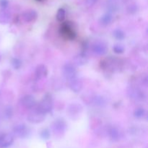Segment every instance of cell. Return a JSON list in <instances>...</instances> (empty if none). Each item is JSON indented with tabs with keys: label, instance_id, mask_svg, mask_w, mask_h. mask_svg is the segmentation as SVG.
Returning <instances> with one entry per match:
<instances>
[{
	"label": "cell",
	"instance_id": "8fae6325",
	"mask_svg": "<svg viewBox=\"0 0 148 148\" xmlns=\"http://www.w3.org/2000/svg\"><path fill=\"white\" fill-rule=\"evenodd\" d=\"M48 71L47 66L45 64H39L36 67V71H35V76H36V79L38 80L46 78L48 76Z\"/></svg>",
	"mask_w": 148,
	"mask_h": 148
},
{
	"label": "cell",
	"instance_id": "6da1fadb",
	"mask_svg": "<svg viewBox=\"0 0 148 148\" xmlns=\"http://www.w3.org/2000/svg\"><path fill=\"white\" fill-rule=\"evenodd\" d=\"M53 97L50 93H47L43 97L39 103H37L36 106V109L38 110L43 114H49L53 109Z\"/></svg>",
	"mask_w": 148,
	"mask_h": 148
},
{
	"label": "cell",
	"instance_id": "5bb4252c",
	"mask_svg": "<svg viewBox=\"0 0 148 148\" xmlns=\"http://www.w3.org/2000/svg\"><path fill=\"white\" fill-rule=\"evenodd\" d=\"M108 134L110 138L114 141H118L120 139V132L116 127H111L108 128Z\"/></svg>",
	"mask_w": 148,
	"mask_h": 148
},
{
	"label": "cell",
	"instance_id": "83f0119b",
	"mask_svg": "<svg viewBox=\"0 0 148 148\" xmlns=\"http://www.w3.org/2000/svg\"><path fill=\"white\" fill-rule=\"evenodd\" d=\"M98 1V0H86V5L88 7H92V5L95 4V2Z\"/></svg>",
	"mask_w": 148,
	"mask_h": 148
},
{
	"label": "cell",
	"instance_id": "2e32d148",
	"mask_svg": "<svg viewBox=\"0 0 148 148\" xmlns=\"http://www.w3.org/2000/svg\"><path fill=\"white\" fill-rule=\"evenodd\" d=\"M112 20L113 15L110 12H107L101 16V17L100 18V23H101L103 25L106 26L108 25L109 24H111Z\"/></svg>",
	"mask_w": 148,
	"mask_h": 148
},
{
	"label": "cell",
	"instance_id": "9c48e42d",
	"mask_svg": "<svg viewBox=\"0 0 148 148\" xmlns=\"http://www.w3.org/2000/svg\"><path fill=\"white\" fill-rule=\"evenodd\" d=\"M38 18V13L34 10H27L22 14V19L25 23H33Z\"/></svg>",
	"mask_w": 148,
	"mask_h": 148
},
{
	"label": "cell",
	"instance_id": "cb8c5ba5",
	"mask_svg": "<svg viewBox=\"0 0 148 148\" xmlns=\"http://www.w3.org/2000/svg\"><path fill=\"white\" fill-rule=\"evenodd\" d=\"M12 65L14 69H19L22 66V61L17 58H13L12 59Z\"/></svg>",
	"mask_w": 148,
	"mask_h": 148
},
{
	"label": "cell",
	"instance_id": "3957f363",
	"mask_svg": "<svg viewBox=\"0 0 148 148\" xmlns=\"http://www.w3.org/2000/svg\"><path fill=\"white\" fill-rule=\"evenodd\" d=\"M60 33L64 38L74 40L76 38V33L69 22H65L60 27Z\"/></svg>",
	"mask_w": 148,
	"mask_h": 148
},
{
	"label": "cell",
	"instance_id": "277c9868",
	"mask_svg": "<svg viewBox=\"0 0 148 148\" xmlns=\"http://www.w3.org/2000/svg\"><path fill=\"white\" fill-rule=\"evenodd\" d=\"M67 129V124L66 121L62 119H57L53 121L51 125V130L54 134L59 135V134H64Z\"/></svg>",
	"mask_w": 148,
	"mask_h": 148
},
{
	"label": "cell",
	"instance_id": "7a4b0ae2",
	"mask_svg": "<svg viewBox=\"0 0 148 148\" xmlns=\"http://www.w3.org/2000/svg\"><path fill=\"white\" fill-rule=\"evenodd\" d=\"M12 132L14 135L21 139L27 138L31 133L30 127L25 124H19L15 125L13 127Z\"/></svg>",
	"mask_w": 148,
	"mask_h": 148
},
{
	"label": "cell",
	"instance_id": "30bf717a",
	"mask_svg": "<svg viewBox=\"0 0 148 148\" xmlns=\"http://www.w3.org/2000/svg\"><path fill=\"white\" fill-rule=\"evenodd\" d=\"M14 137L11 134H4L0 135V148H7L12 145Z\"/></svg>",
	"mask_w": 148,
	"mask_h": 148
},
{
	"label": "cell",
	"instance_id": "52a82bcc",
	"mask_svg": "<svg viewBox=\"0 0 148 148\" xmlns=\"http://www.w3.org/2000/svg\"><path fill=\"white\" fill-rule=\"evenodd\" d=\"M20 103L23 107L25 108H29V109L35 108L37 106V101L36 98L31 95H25L22 97Z\"/></svg>",
	"mask_w": 148,
	"mask_h": 148
},
{
	"label": "cell",
	"instance_id": "f1b7e54d",
	"mask_svg": "<svg viewBox=\"0 0 148 148\" xmlns=\"http://www.w3.org/2000/svg\"><path fill=\"white\" fill-rule=\"evenodd\" d=\"M39 1H40V0H39Z\"/></svg>",
	"mask_w": 148,
	"mask_h": 148
},
{
	"label": "cell",
	"instance_id": "d6986e66",
	"mask_svg": "<svg viewBox=\"0 0 148 148\" xmlns=\"http://www.w3.org/2000/svg\"><path fill=\"white\" fill-rule=\"evenodd\" d=\"M113 36L114 38L118 40H122L125 38L126 35L125 33L121 29H116L113 31Z\"/></svg>",
	"mask_w": 148,
	"mask_h": 148
},
{
	"label": "cell",
	"instance_id": "4316f807",
	"mask_svg": "<svg viewBox=\"0 0 148 148\" xmlns=\"http://www.w3.org/2000/svg\"><path fill=\"white\" fill-rule=\"evenodd\" d=\"M9 5L8 0H0V7L2 10H5Z\"/></svg>",
	"mask_w": 148,
	"mask_h": 148
},
{
	"label": "cell",
	"instance_id": "4fadbf2b",
	"mask_svg": "<svg viewBox=\"0 0 148 148\" xmlns=\"http://www.w3.org/2000/svg\"><path fill=\"white\" fill-rule=\"evenodd\" d=\"M129 94L130 98L137 101H142L143 98H145V95H144L143 91L138 88H131L129 91Z\"/></svg>",
	"mask_w": 148,
	"mask_h": 148
},
{
	"label": "cell",
	"instance_id": "ffe728a7",
	"mask_svg": "<svg viewBox=\"0 0 148 148\" xmlns=\"http://www.w3.org/2000/svg\"><path fill=\"white\" fill-rule=\"evenodd\" d=\"M66 17V11L64 8H59L56 13V19L58 21L63 22Z\"/></svg>",
	"mask_w": 148,
	"mask_h": 148
},
{
	"label": "cell",
	"instance_id": "d4e9b609",
	"mask_svg": "<svg viewBox=\"0 0 148 148\" xmlns=\"http://www.w3.org/2000/svg\"><path fill=\"white\" fill-rule=\"evenodd\" d=\"M124 46L121 44H116L115 46H114L113 47V51H114V53H117V54H121V53H123L124 52Z\"/></svg>",
	"mask_w": 148,
	"mask_h": 148
},
{
	"label": "cell",
	"instance_id": "e0dca14e",
	"mask_svg": "<svg viewBox=\"0 0 148 148\" xmlns=\"http://www.w3.org/2000/svg\"><path fill=\"white\" fill-rule=\"evenodd\" d=\"M88 59L87 56L85 55V53H79L78 56H77L75 58V62L77 65L78 66H82V65H85V64L88 62Z\"/></svg>",
	"mask_w": 148,
	"mask_h": 148
},
{
	"label": "cell",
	"instance_id": "ba28073f",
	"mask_svg": "<svg viewBox=\"0 0 148 148\" xmlns=\"http://www.w3.org/2000/svg\"><path fill=\"white\" fill-rule=\"evenodd\" d=\"M92 51L94 53L98 56H103L108 52V47L103 42L97 41L92 44Z\"/></svg>",
	"mask_w": 148,
	"mask_h": 148
},
{
	"label": "cell",
	"instance_id": "484cf974",
	"mask_svg": "<svg viewBox=\"0 0 148 148\" xmlns=\"http://www.w3.org/2000/svg\"><path fill=\"white\" fill-rule=\"evenodd\" d=\"M94 103H95V106H103L106 104V101L102 96H96L94 98Z\"/></svg>",
	"mask_w": 148,
	"mask_h": 148
},
{
	"label": "cell",
	"instance_id": "5b68a950",
	"mask_svg": "<svg viewBox=\"0 0 148 148\" xmlns=\"http://www.w3.org/2000/svg\"><path fill=\"white\" fill-rule=\"evenodd\" d=\"M45 119H46V114L41 113L36 108L29 113L27 117V121L32 124H40L44 121Z\"/></svg>",
	"mask_w": 148,
	"mask_h": 148
},
{
	"label": "cell",
	"instance_id": "44dd1931",
	"mask_svg": "<svg viewBox=\"0 0 148 148\" xmlns=\"http://www.w3.org/2000/svg\"><path fill=\"white\" fill-rule=\"evenodd\" d=\"M146 114V111L143 108H138L134 111V116L137 119L144 118Z\"/></svg>",
	"mask_w": 148,
	"mask_h": 148
},
{
	"label": "cell",
	"instance_id": "7c38bea8",
	"mask_svg": "<svg viewBox=\"0 0 148 148\" xmlns=\"http://www.w3.org/2000/svg\"><path fill=\"white\" fill-rule=\"evenodd\" d=\"M83 87L82 80L77 77H75L69 81V88L72 91H73L75 93H78L80 92Z\"/></svg>",
	"mask_w": 148,
	"mask_h": 148
},
{
	"label": "cell",
	"instance_id": "9a60e30c",
	"mask_svg": "<svg viewBox=\"0 0 148 148\" xmlns=\"http://www.w3.org/2000/svg\"><path fill=\"white\" fill-rule=\"evenodd\" d=\"M11 20V14L9 12L3 10L0 11V24L5 25L10 23Z\"/></svg>",
	"mask_w": 148,
	"mask_h": 148
},
{
	"label": "cell",
	"instance_id": "ac0fdd59",
	"mask_svg": "<svg viewBox=\"0 0 148 148\" xmlns=\"http://www.w3.org/2000/svg\"><path fill=\"white\" fill-rule=\"evenodd\" d=\"M79 107H81L80 105H77V104H72L69 106V114H70V116H75V113H77V114H80L81 111H82V108H79Z\"/></svg>",
	"mask_w": 148,
	"mask_h": 148
},
{
	"label": "cell",
	"instance_id": "7402d4cb",
	"mask_svg": "<svg viewBox=\"0 0 148 148\" xmlns=\"http://www.w3.org/2000/svg\"><path fill=\"white\" fill-rule=\"evenodd\" d=\"M4 116L6 119H11L13 116V108L10 106H8L5 108L4 109Z\"/></svg>",
	"mask_w": 148,
	"mask_h": 148
},
{
	"label": "cell",
	"instance_id": "603a6c76",
	"mask_svg": "<svg viewBox=\"0 0 148 148\" xmlns=\"http://www.w3.org/2000/svg\"><path fill=\"white\" fill-rule=\"evenodd\" d=\"M40 136L43 140H49L51 137L50 130L49 129H43L40 132Z\"/></svg>",
	"mask_w": 148,
	"mask_h": 148
},
{
	"label": "cell",
	"instance_id": "8992f818",
	"mask_svg": "<svg viewBox=\"0 0 148 148\" xmlns=\"http://www.w3.org/2000/svg\"><path fill=\"white\" fill-rule=\"evenodd\" d=\"M62 73L65 79L69 81L77 77V69L75 65L71 63H66L64 65L62 68Z\"/></svg>",
	"mask_w": 148,
	"mask_h": 148
}]
</instances>
